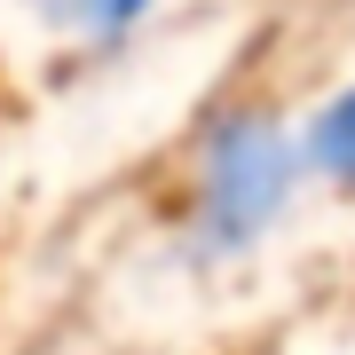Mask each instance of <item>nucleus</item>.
Listing matches in <instances>:
<instances>
[{
  "mask_svg": "<svg viewBox=\"0 0 355 355\" xmlns=\"http://www.w3.org/2000/svg\"><path fill=\"white\" fill-rule=\"evenodd\" d=\"M308 150L268 127L261 111H237L221 119V135L205 142V190H198V237L205 245H245L277 221V205L292 198V174H300Z\"/></svg>",
  "mask_w": 355,
  "mask_h": 355,
  "instance_id": "1",
  "label": "nucleus"
},
{
  "mask_svg": "<svg viewBox=\"0 0 355 355\" xmlns=\"http://www.w3.org/2000/svg\"><path fill=\"white\" fill-rule=\"evenodd\" d=\"M300 150L316 158L324 174H340L347 190H355V87H347V95H331L324 111H316V127H308Z\"/></svg>",
  "mask_w": 355,
  "mask_h": 355,
  "instance_id": "2",
  "label": "nucleus"
},
{
  "mask_svg": "<svg viewBox=\"0 0 355 355\" xmlns=\"http://www.w3.org/2000/svg\"><path fill=\"white\" fill-rule=\"evenodd\" d=\"M150 8H158V0H48L55 24H79V32H95V40H119L135 16H150Z\"/></svg>",
  "mask_w": 355,
  "mask_h": 355,
  "instance_id": "3",
  "label": "nucleus"
}]
</instances>
